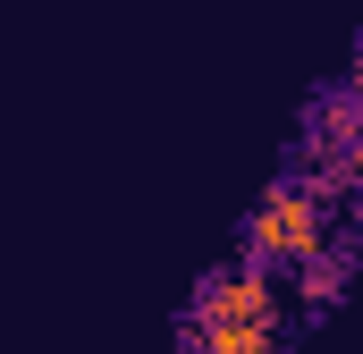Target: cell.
Segmentation results:
<instances>
[{
    "label": "cell",
    "mask_w": 363,
    "mask_h": 354,
    "mask_svg": "<svg viewBox=\"0 0 363 354\" xmlns=\"http://www.w3.org/2000/svg\"><path fill=\"white\" fill-rule=\"evenodd\" d=\"M347 262H355V245H321L313 262L296 270V295H304L313 312H330V304H338V287H347Z\"/></svg>",
    "instance_id": "277c9868"
},
{
    "label": "cell",
    "mask_w": 363,
    "mask_h": 354,
    "mask_svg": "<svg viewBox=\"0 0 363 354\" xmlns=\"http://www.w3.org/2000/svg\"><path fill=\"white\" fill-rule=\"evenodd\" d=\"M347 85H355V93H363V51H355V76H347Z\"/></svg>",
    "instance_id": "5b68a950"
},
{
    "label": "cell",
    "mask_w": 363,
    "mask_h": 354,
    "mask_svg": "<svg viewBox=\"0 0 363 354\" xmlns=\"http://www.w3.org/2000/svg\"><path fill=\"white\" fill-rule=\"evenodd\" d=\"M203 321H254V329H279V287L271 270H211L203 287H194V312H186V329H203Z\"/></svg>",
    "instance_id": "7a4b0ae2"
},
{
    "label": "cell",
    "mask_w": 363,
    "mask_h": 354,
    "mask_svg": "<svg viewBox=\"0 0 363 354\" xmlns=\"http://www.w3.org/2000/svg\"><path fill=\"white\" fill-rule=\"evenodd\" d=\"M321 245H330V228H321V202L304 185H271L245 219V262L254 270H304Z\"/></svg>",
    "instance_id": "6da1fadb"
},
{
    "label": "cell",
    "mask_w": 363,
    "mask_h": 354,
    "mask_svg": "<svg viewBox=\"0 0 363 354\" xmlns=\"http://www.w3.org/2000/svg\"><path fill=\"white\" fill-rule=\"evenodd\" d=\"M186 354H279V329H254V321H203V329H186Z\"/></svg>",
    "instance_id": "3957f363"
}]
</instances>
